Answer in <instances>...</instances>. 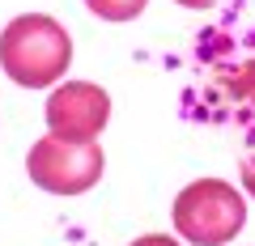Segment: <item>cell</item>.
<instances>
[{"label": "cell", "mask_w": 255, "mask_h": 246, "mask_svg": "<svg viewBox=\"0 0 255 246\" xmlns=\"http://www.w3.org/2000/svg\"><path fill=\"white\" fill-rule=\"evenodd\" d=\"M247 225V200L226 178H196L174 200V229L191 246H226Z\"/></svg>", "instance_id": "2"}, {"label": "cell", "mask_w": 255, "mask_h": 246, "mask_svg": "<svg viewBox=\"0 0 255 246\" xmlns=\"http://www.w3.org/2000/svg\"><path fill=\"white\" fill-rule=\"evenodd\" d=\"M90 4V13H98L102 21H132L145 13L149 0H85Z\"/></svg>", "instance_id": "5"}, {"label": "cell", "mask_w": 255, "mask_h": 246, "mask_svg": "<svg viewBox=\"0 0 255 246\" xmlns=\"http://www.w3.org/2000/svg\"><path fill=\"white\" fill-rule=\"evenodd\" d=\"M174 4H183V9H213V4H221V0H174Z\"/></svg>", "instance_id": "9"}, {"label": "cell", "mask_w": 255, "mask_h": 246, "mask_svg": "<svg viewBox=\"0 0 255 246\" xmlns=\"http://www.w3.org/2000/svg\"><path fill=\"white\" fill-rule=\"evenodd\" d=\"M238 178H243V191L255 200V153L243 157V165H238Z\"/></svg>", "instance_id": "7"}, {"label": "cell", "mask_w": 255, "mask_h": 246, "mask_svg": "<svg viewBox=\"0 0 255 246\" xmlns=\"http://www.w3.org/2000/svg\"><path fill=\"white\" fill-rule=\"evenodd\" d=\"M132 246H183V242H174V238H166V234H145V238H136Z\"/></svg>", "instance_id": "8"}, {"label": "cell", "mask_w": 255, "mask_h": 246, "mask_svg": "<svg viewBox=\"0 0 255 246\" xmlns=\"http://www.w3.org/2000/svg\"><path fill=\"white\" fill-rule=\"evenodd\" d=\"M73 64V38L47 13H21L0 34V68L26 89L55 85Z\"/></svg>", "instance_id": "1"}, {"label": "cell", "mask_w": 255, "mask_h": 246, "mask_svg": "<svg viewBox=\"0 0 255 246\" xmlns=\"http://www.w3.org/2000/svg\"><path fill=\"white\" fill-rule=\"evenodd\" d=\"M230 93H234L238 102H247V106H255V60H247V64L230 77Z\"/></svg>", "instance_id": "6"}, {"label": "cell", "mask_w": 255, "mask_h": 246, "mask_svg": "<svg viewBox=\"0 0 255 246\" xmlns=\"http://www.w3.org/2000/svg\"><path fill=\"white\" fill-rule=\"evenodd\" d=\"M47 128L64 140H98V132L111 119V98L94 81H64L47 93Z\"/></svg>", "instance_id": "4"}, {"label": "cell", "mask_w": 255, "mask_h": 246, "mask_svg": "<svg viewBox=\"0 0 255 246\" xmlns=\"http://www.w3.org/2000/svg\"><path fill=\"white\" fill-rule=\"evenodd\" d=\"M102 157L98 140H64V136H38L30 145L26 170L30 182L51 195H85L102 178Z\"/></svg>", "instance_id": "3"}]
</instances>
